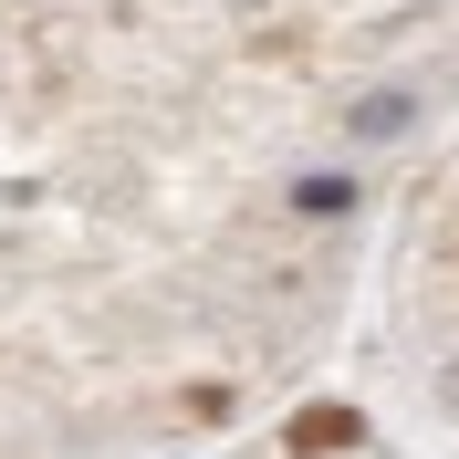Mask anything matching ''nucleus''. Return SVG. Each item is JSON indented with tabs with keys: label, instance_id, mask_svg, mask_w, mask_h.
Segmentation results:
<instances>
[{
	"label": "nucleus",
	"instance_id": "obj_1",
	"mask_svg": "<svg viewBox=\"0 0 459 459\" xmlns=\"http://www.w3.org/2000/svg\"><path fill=\"white\" fill-rule=\"evenodd\" d=\"M292 459H344V449H366V407H303L282 429Z\"/></svg>",
	"mask_w": 459,
	"mask_h": 459
}]
</instances>
